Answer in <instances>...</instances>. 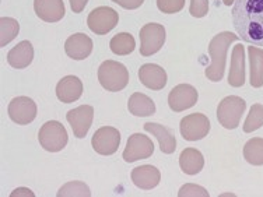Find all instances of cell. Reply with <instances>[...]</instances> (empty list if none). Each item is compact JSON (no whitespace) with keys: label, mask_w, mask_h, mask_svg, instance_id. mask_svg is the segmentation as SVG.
<instances>
[{"label":"cell","mask_w":263,"mask_h":197,"mask_svg":"<svg viewBox=\"0 0 263 197\" xmlns=\"http://www.w3.org/2000/svg\"><path fill=\"white\" fill-rule=\"evenodd\" d=\"M66 55L74 59V61H84L86 57L91 55L92 41L86 34H74L70 35L65 42Z\"/></svg>","instance_id":"5bb4252c"},{"label":"cell","mask_w":263,"mask_h":197,"mask_svg":"<svg viewBox=\"0 0 263 197\" xmlns=\"http://www.w3.org/2000/svg\"><path fill=\"white\" fill-rule=\"evenodd\" d=\"M223 2L226 6H231V5H234V2H235V0H223Z\"/></svg>","instance_id":"d590c367"},{"label":"cell","mask_w":263,"mask_h":197,"mask_svg":"<svg viewBox=\"0 0 263 197\" xmlns=\"http://www.w3.org/2000/svg\"><path fill=\"white\" fill-rule=\"evenodd\" d=\"M139 80L147 88L158 91L167 86V73L158 65L146 63L139 69Z\"/></svg>","instance_id":"9a60e30c"},{"label":"cell","mask_w":263,"mask_h":197,"mask_svg":"<svg viewBox=\"0 0 263 197\" xmlns=\"http://www.w3.org/2000/svg\"><path fill=\"white\" fill-rule=\"evenodd\" d=\"M231 21L241 40L263 46V0H235Z\"/></svg>","instance_id":"6da1fadb"},{"label":"cell","mask_w":263,"mask_h":197,"mask_svg":"<svg viewBox=\"0 0 263 197\" xmlns=\"http://www.w3.org/2000/svg\"><path fill=\"white\" fill-rule=\"evenodd\" d=\"M34 10L46 23H58L66 13L63 0H34Z\"/></svg>","instance_id":"2e32d148"},{"label":"cell","mask_w":263,"mask_h":197,"mask_svg":"<svg viewBox=\"0 0 263 197\" xmlns=\"http://www.w3.org/2000/svg\"><path fill=\"white\" fill-rule=\"evenodd\" d=\"M112 2L123 7V9H126V10H135L143 5L144 0H112Z\"/></svg>","instance_id":"d6a6232c"},{"label":"cell","mask_w":263,"mask_h":197,"mask_svg":"<svg viewBox=\"0 0 263 197\" xmlns=\"http://www.w3.org/2000/svg\"><path fill=\"white\" fill-rule=\"evenodd\" d=\"M197 91L191 84H179L174 87L168 95V105L174 112L186 111L197 102Z\"/></svg>","instance_id":"4fadbf2b"},{"label":"cell","mask_w":263,"mask_h":197,"mask_svg":"<svg viewBox=\"0 0 263 197\" xmlns=\"http://www.w3.org/2000/svg\"><path fill=\"white\" fill-rule=\"evenodd\" d=\"M140 53L152 56L157 53L165 42V28L161 24L150 23L140 30Z\"/></svg>","instance_id":"52a82bcc"},{"label":"cell","mask_w":263,"mask_h":197,"mask_svg":"<svg viewBox=\"0 0 263 197\" xmlns=\"http://www.w3.org/2000/svg\"><path fill=\"white\" fill-rule=\"evenodd\" d=\"M20 31L18 21L11 17H2L0 18V46L3 48L9 42L14 40Z\"/></svg>","instance_id":"4316f807"},{"label":"cell","mask_w":263,"mask_h":197,"mask_svg":"<svg viewBox=\"0 0 263 197\" xmlns=\"http://www.w3.org/2000/svg\"><path fill=\"white\" fill-rule=\"evenodd\" d=\"M121 143V133L115 127H101L94 133L91 146L94 151L101 155H112L118 151Z\"/></svg>","instance_id":"30bf717a"},{"label":"cell","mask_w":263,"mask_h":197,"mask_svg":"<svg viewBox=\"0 0 263 197\" xmlns=\"http://www.w3.org/2000/svg\"><path fill=\"white\" fill-rule=\"evenodd\" d=\"M98 81L108 91H122L129 83V71L119 62L105 61L98 69Z\"/></svg>","instance_id":"3957f363"},{"label":"cell","mask_w":263,"mask_h":197,"mask_svg":"<svg viewBox=\"0 0 263 197\" xmlns=\"http://www.w3.org/2000/svg\"><path fill=\"white\" fill-rule=\"evenodd\" d=\"M81 94H83V83L76 76L63 77L56 86V95L59 98V101L65 104L77 101Z\"/></svg>","instance_id":"ac0fdd59"},{"label":"cell","mask_w":263,"mask_h":197,"mask_svg":"<svg viewBox=\"0 0 263 197\" xmlns=\"http://www.w3.org/2000/svg\"><path fill=\"white\" fill-rule=\"evenodd\" d=\"M109 46H111V51L115 53V55L125 56L130 55L132 52L135 51V46H136V41L135 38L127 34V32H121L118 34L111 40L109 42Z\"/></svg>","instance_id":"d4e9b609"},{"label":"cell","mask_w":263,"mask_h":197,"mask_svg":"<svg viewBox=\"0 0 263 197\" xmlns=\"http://www.w3.org/2000/svg\"><path fill=\"white\" fill-rule=\"evenodd\" d=\"M41 147L49 152L62 151L69 142V136L61 122L49 121L41 127L38 133Z\"/></svg>","instance_id":"277c9868"},{"label":"cell","mask_w":263,"mask_h":197,"mask_svg":"<svg viewBox=\"0 0 263 197\" xmlns=\"http://www.w3.org/2000/svg\"><path fill=\"white\" fill-rule=\"evenodd\" d=\"M69 2H70L71 10L74 13H81L88 3V0H69Z\"/></svg>","instance_id":"836d02e7"},{"label":"cell","mask_w":263,"mask_h":197,"mask_svg":"<svg viewBox=\"0 0 263 197\" xmlns=\"http://www.w3.org/2000/svg\"><path fill=\"white\" fill-rule=\"evenodd\" d=\"M204 158L196 148H185L179 155V167L186 175H196L203 169Z\"/></svg>","instance_id":"603a6c76"},{"label":"cell","mask_w":263,"mask_h":197,"mask_svg":"<svg viewBox=\"0 0 263 197\" xmlns=\"http://www.w3.org/2000/svg\"><path fill=\"white\" fill-rule=\"evenodd\" d=\"M228 84L231 87H235V88L242 87L245 84V49L241 44L234 46L233 49Z\"/></svg>","instance_id":"e0dca14e"},{"label":"cell","mask_w":263,"mask_h":197,"mask_svg":"<svg viewBox=\"0 0 263 197\" xmlns=\"http://www.w3.org/2000/svg\"><path fill=\"white\" fill-rule=\"evenodd\" d=\"M263 126V105L255 104L251 108L247 121L243 123V131L245 133H252Z\"/></svg>","instance_id":"f1b7e54d"},{"label":"cell","mask_w":263,"mask_h":197,"mask_svg":"<svg viewBox=\"0 0 263 197\" xmlns=\"http://www.w3.org/2000/svg\"><path fill=\"white\" fill-rule=\"evenodd\" d=\"M144 130L152 133L153 136L157 137L158 143H160V148L164 154H172L177 148V140H175V136H172V133L170 131V129L164 127L162 125H158V123H152L148 122L144 125Z\"/></svg>","instance_id":"44dd1931"},{"label":"cell","mask_w":263,"mask_h":197,"mask_svg":"<svg viewBox=\"0 0 263 197\" xmlns=\"http://www.w3.org/2000/svg\"><path fill=\"white\" fill-rule=\"evenodd\" d=\"M238 40H239L238 35L230 32V31H224V32L217 34L210 41V44H209V53H210V57H212V65L204 70V74H206L209 80L213 81V83L223 80L228 48H230V45L233 42Z\"/></svg>","instance_id":"7a4b0ae2"},{"label":"cell","mask_w":263,"mask_h":197,"mask_svg":"<svg viewBox=\"0 0 263 197\" xmlns=\"http://www.w3.org/2000/svg\"><path fill=\"white\" fill-rule=\"evenodd\" d=\"M185 0H157L158 10L165 14H175L182 10Z\"/></svg>","instance_id":"f546056e"},{"label":"cell","mask_w":263,"mask_h":197,"mask_svg":"<svg viewBox=\"0 0 263 197\" xmlns=\"http://www.w3.org/2000/svg\"><path fill=\"white\" fill-rule=\"evenodd\" d=\"M118 21H119V15L117 11L111 7L101 6V7L94 9L88 14L87 26L97 35H105L117 27Z\"/></svg>","instance_id":"8992f818"},{"label":"cell","mask_w":263,"mask_h":197,"mask_svg":"<svg viewBox=\"0 0 263 197\" xmlns=\"http://www.w3.org/2000/svg\"><path fill=\"white\" fill-rule=\"evenodd\" d=\"M154 152V144L142 133H135L127 139L126 147L123 151V160L126 162H135L139 160L150 158Z\"/></svg>","instance_id":"9c48e42d"},{"label":"cell","mask_w":263,"mask_h":197,"mask_svg":"<svg viewBox=\"0 0 263 197\" xmlns=\"http://www.w3.org/2000/svg\"><path fill=\"white\" fill-rule=\"evenodd\" d=\"M34 59V48L30 41H21L20 44L7 53V62L14 69H26Z\"/></svg>","instance_id":"ffe728a7"},{"label":"cell","mask_w":263,"mask_h":197,"mask_svg":"<svg viewBox=\"0 0 263 197\" xmlns=\"http://www.w3.org/2000/svg\"><path fill=\"white\" fill-rule=\"evenodd\" d=\"M127 109L135 116H152L156 113V104L146 94L135 92L129 98Z\"/></svg>","instance_id":"7402d4cb"},{"label":"cell","mask_w":263,"mask_h":197,"mask_svg":"<svg viewBox=\"0 0 263 197\" xmlns=\"http://www.w3.org/2000/svg\"><path fill=\"white\" fill-rule=\"evenodd\" d=\"M249 63H251V86L255 88L263 86V49L258 46H249Z\"/></svg>","instance_id":"cb8c5ba5"},{"label":"cell","mask_w":263,"mask_h":197,"mask_svg":"<svg viewBox=\"0 0 263 197\" xmlns=\"http://www.w3.org/2000/svg\"><path fill=\"white\" fill-rule=\"evenodd\" d=\"M243 157L251 165H263V139L253 137L243 147Z\"/></svg>","instance_id":"484cf974"},{"label":"cell","mask_w":263,"mask_h":197,"mask_svg":"<svg viewBox=\"0 0 263 197\" xmlns=\"http://www.w3.org/2000/svg\"><path fill=\"white\" fill-rule=\"evenodd\" d=\"M9 116L17 125H28L36 116V104L28 96H15L9 104Z\"/></svg>","instance_id":"7c38bea8"},{"label":"cell","mask_w":263,"mask_h":197,"mask_svg":"<svg viewBox=\"0 0 263 197\" xmlns=\"http://www.w3.org/2000/svg\"><path fill=\"white\" fill-rule=\"evenodd\" d=\"M132 181L143 190H152L161 181V173L153 165H142L132 171Z\"/></svg>","instance_id":"d6986e66"},{"label":"cell","mask_w":263,"mask_h":197,"mask_svg":"<svg viewBox=\"0 0 263 197\" xmlns=\"http://www.w3.org/2000/svg\"><path fill=\"white\" fill-rule=\"evenodd\" d=\"M181 134L187 142H197L208 136L210 131V121L203 113H191L181 121Z\"/></svg>","instance_id":"ba28073f"},{"label":"cell","mask_w":263,"mask_h":197,"mask_svg":"<svg viewBox=\"0 0 263 197\" xmlns=\"http://www.w3.org/2000/svg\"><path fill=\"white\" fill-rule=\"evenodd\" d=\"M58 197H90L91 196V192L87 186L86 183L79 182V181H74V182L66 183L65 186H62L59 189V192L56 194Z\"/></svg>","instance_id":"83f0119b"},{"label":"cell","mask_w":263,"mask_h":197,"mask_svg":"<svg viewBox=\"0 0 263 197\" xmlns=\"http://www.w3.org/2000/svg\"><path fill=\"white\" fill-rule=\"evenodd\" d=\"M189 13L196 18L204 17L209 13V0H191Z\"/></svg>","instance_id":"1f68e13d"},{"label":"cell","mask_w":263,"mask_h":197,"mask_svg":"<svg viewBox=\"0 0 263 197\" xmlns=\"http://www.w3.org/2000/svg\"><path fill=\"white\" fill-rule=\"evenodd\" d=\"M17 196H27V197H34L35 194L31 192L30 189H26V187H20V189H15L14 192L11 193V197Z\"/></svg>","instance_id":"e575fe53"},{"label":"cell","mask_w":263,"mask_h":197,"mask_svg":"<svg viewBox=\"0 0 263 197\" xmlns=\"http://www.w3.org/2000/svg\"><path fill=\"white\" fill-rule=\"evenodd\" d=\"M247 108V102L242 98L237 95L226 96L223 101L218 104L217 108V119L220 125L228 130L237 129L242 113Z\"/></svg>","instance_id":"5b68a950"},{"label":"cell","mask_w":263,"mask_h":197,"mask_svg":"<svg viewBox=\"0 0 263 197\" xmlns=\"http://www.w3.org/2000/svg\"><path fill=\"white\" fill-rule=\"evenodd\" d=\"M179 197H209V192L202 186H197L193 183H186L183 185L179 192H178Z\"/></svg>","instance_id":"4dcf8cb0"},{"label":"cell","mask_w":263,"mask_h":197,"mask_svg":"<svg viewBox=\"0 0 263 197\" xmlns=\"http://www.w3.org/2000/svg\"><path fill=\"white\" fill-rule=\"evenodd\" d=\"M66 119L70 123L71 130L77 139H84L90 130L94 119V108L90 105L77 106L74 109L67 112Z\"/></svg>","instance_id":"8fae6325"}]
</instances>
